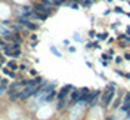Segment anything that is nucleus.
<instances>
[{"label": "nucleus", "mask_w": 130, "mask_h": 120, "mask_svg": "<svg viewBox=\"0 0 130 120\" xmlns=\"http://www.w3.org/2000/svg\"><path fill=\"white\" fill-rule=\"evenodd\" d=\"M81 4H83V6H90V4H92V0H84V2H81Z\"/></svg>", "instance_id": "10"}, {"label": "nucleus", "mask_w": 130, "mask_h": 120, "mask_svg": "<svg viewBox=\"0 0 130 120\" xmlns=\"http://www.w3.org/2000/svg\"><path fill=\"white\" fill-rule=\"evenodd\" d=\"M70 99H71V104H72V102H77L78 99H80V92H78V90L71 92V98H70Z\"/></svg>", "instance_id": "6"}, {"label": "nucleus", "mask_w": 130, "mask_h": 120, "mask_svg": "<svg viewBox=\"0 0 130 120\" xmlns=\"http://www.w3.org/2000/svg\"><path fill=\"white\" fill-rule=\"evenodd\" d=\"M4 45H6V42H4V39H3V36H0V46H4Z\"/></svg>", "instance_id": "11"}, {"label": "nucleus", "mask_w": 130, "mask_h": 120, "mask_svg": "<svg viewBox=\"0 0 130 120\" xmlns=\"http://www.w3.org/2000/svg\"><path fill=\"white\" fill-rule=\"evenodd\" d=\"M3 70V73L8 76V77H10V79H16L18 77V76H16V71H13V70H10V68H8L6 65H4V67L2 68Z\"/></svg>", "instance_id": "5"}, {"label": "nucleus", "mask_w": 130, "mask_h": 120, "mask_svg": "<svg viewBox=\"0 0 130 120\" xmlns=\"http://www.w3.org/2000/svg\"><path fill=\"white\" fill-rule=\"evenodd\" d=\"M6 67L10 68V70H13V71H18V64H16L13 59H12V61H8V62H6Z\"/></svg>", "instance_id": "7"}, {"label": "nucleus", "mask_w": 130, "mask_h": 120, "mask_svg": "<svg viewBox=\"0 0 130 120\" xmlns=\"http://www.w3.org/2000/svg\"><path fill=\"white\" fill-rule=\"evenodd\" d=\"M112 96H114V94H112V86H111V89L109 90H106L105 92V95L102 96V102L106 105V104H109V101L112 99Z\"/></svg>", "instance_id": "4"}, {"label": "nucleus", "mask_w": 130, "mask_h": 120, "mask_svg": "<svg viewBox=\"0 0 130 120\" xmlns=\"http://www.w3.org/2000/svg\"><path fill=\"white\" fill-rule=\"evenodd\" d=\"M31 8L34 12H40V13H46V15H50L53 12V8L52 6H46V4H43L42 2H34L31 4Z\"/></svg>", "instance_id": "1"}, {"label": "nucleus", "mask_w": 130, "mask_h": 120, "mask_svg": "<svg viewBox=\"0 0 130 120\" xmlns=\"http://www.w3.org/2000/svg\"><path fill=\"white\" fill-rule=\"evenodd\" d=\"M0 80H2V76H0Z\"/></svg>", "instance_id": "16"}, {"label": "nucleus", "mask_w": 130, "mask_h": 120, "mask_svg": "<svg viewBox=\"0 0 130 120\" xmlns=\"http://www.w3.org/2000/svg\"><path fill=\"white\" fill-rule=\"evenodd\" d=\"M30 39H31V40H34V42H37V36H36V34H31V36H30Z\"/></svg>", "instance_id": "14"}, {"label": "nucleus", "mask_w": 130, "mask_h": 120, "mask_svg": "<svg viewBox=\"0 0 130 120\" xmlns=\"http://www.w3.org/2000/svg\"><path fill=\"white\" fill-rule=\"evenodd\" d=\"M72 89H74V88H72L71 85H67V86H64V88H62V89L59 90V94L56 95V96H58V99H65V96L68 95V92H71Z\"/></svg>", "instance_id": "3"}, {"label": "nucleus", "mask_w": 130, "mask_h": 120, "mask_svg": "<svg viewBox=\"0 0 130 120\" xmlns=\"http://www.w3.org/2000/svg\"><path fill=\"white\" fill-rule=\"evenodd\" d=\"M30 74L31 76H37V71H36L34 68H30Z\"/></svg>", "instance_id": "13"}, {"label": "nucleus", "mask_w": 130, "mask_h": 120, "mask_svg": "<svg viewBox=\"0 0 130 120\" xmlns=\"http://www.w3.org/2000/svg\"><path fill=\"white\" fill-rule=\"evenodd\" d=\"M25 70H27V64H25V62L18 65V71H25Z\"/></svg>", "instance_id": "9"}, {"label": "nucleus", "mask_w": 130, "mask_h": 120, "mask_svg": "<svg viewBox=\"0 0 130 120\" xmlns=\"http://www.w3.org/2000/svg\"><path fill=\"white\" fill-rule=\"evenodd\" d=\"M3 67H4V65H3V64H2V62H0V70H2V68H3Z\"/></svg>", "instance_id": "15"}, {"label": "nucleus", "mask_w": 130, "mask_h": 120, "mask_svg": "<svg viewBox=\"0 0 130 120\" xmlns=\"http://www.w3.org/2000/svg\"><path fill=\"white\" fill-rule=\"evenodd\" d=\"M50 51H52V52H53V53H55V55H58V56H61V53H59V52H58V51H56V49H55V47H53V46H52V47H50Z\"/></svg>", "instance_id": "12"}, {"label": "nucleus", "mask_w": 130, "mask_h": 120, "mask_svg": "<svg viewBox=\"0 0 130 120\" xmlns=\"http://www.w3.org/2000/svg\"><path fill=\"white\" fill-rule=\"evenodd\" d=\"M21 55H22V51H21V49H16V51H12V52H10L9 58H18V56H21Z\"/></svg>", "instance_id": "8"}, {"label": "nucleus", "mask_w": 130, "mask_h": 120, "mask_svg": "<svg viewBox=\"0 0 130 120\" xmlns=\"http://www.w3.org/2000/svg\"><path fill=\"white\" fill-rule=\"evenodd\" d=\"M16 22L21 24V25H24L27 30H30V31H36L38 30V24L36 22H33L31 19H28V18H24V16H19L18 19H16Z\"/></svg>", "instance_id": "2"}]
</instances>
